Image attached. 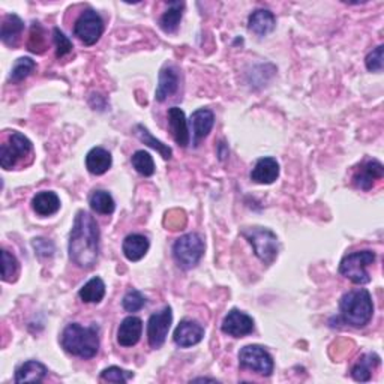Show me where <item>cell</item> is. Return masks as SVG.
I'll return each mask as SVG.
<instances>
[{
	"label": "cell",
	"instance_id": "cell-1",
	"mask_svg": "<svg viewBox=\"0 0 384 384\" xmlns=\"http://www.w3.org/2000/svg\"><path fill=\"white\" fill-rule=\"evenodd\" d=\"M99 227L95 218L78 210L69 234V259L80 269H92L99 257Z\"/></svg>",
	"mask_w": 384,
	"mask_h": 384
},
{
	"label": "cell",
	"instance_id": "cell-2",
	"mask_svg": "<svg viewBox=\"0 0 384 384\" xmlns=\"http://www.w3.org/2000/svg\"><path fill=\"white\" fill-rule=\"evenodd\" d=\"M62 349L81 359H92L99 351V331L96 326L83 327L78 323H71L60 336Z\"/></svg>",
	"mask_w": 384,
	"mask_h": 384
},
{
	"label": "cell",
	"instance_id": "cell-3",
	"mask_svg": "<svg viewBox=\"0 0 384 384\" xmlns=\"http://www.w3.org/2000/svg\"><path fill=\"white\" fill-rule=\"evenodd\" d=\"M344 323L360 329L367 326L374 315V304L368 290L358 288L345 293L340 302Z\"/></svg>",
	"mask_w": 384,
	"mask_h": 384
},
{
	"label": "cell",
	"instance_id": "cell-4",
	"mask_svg": "<svg viewBox=\"0 0 384 384\" xmlns=\"http://www.w3.org/2000/svg\"><path fill=\"white\" fill-rule=\"evenodd\" d=\"M242 236L252 246L254 254L264 263L272 264L277 260L279 254V242L277 234L270 232L269 228L263 227H252L245 228L242 232Z\"/></svg>",
	"mask_w": 384,
	"mask_h": 384
},
{
	"label": "cell",
	"instance_id": "cell-5",
	"mask_svg": "<svg viewBox=\"0 0 384 384\" xmlns=\"http://www.w3.org/2000/svg\"><path fill=\"white\" fill-rule=\"evenodd\" d=\"M377 255L372 251H358V252H351L349 255H345L340 264V273L350 279L353 284L358 286H365L369 284L371 277L368 268L371 264L376 261Z\"/></svg>",
	"mask_w": 384,
	"mask_h": 384
},
{
	"label": "cell",
	"instance_id": "cell-6",
	"mask_svg": "<svg viewBox=\"0 0 384 384\" xmlns=\"http://www.w3.org/2000/svg\"><path fill=\"white\" fill-rule=\"evenodd\" d=\"M204 255V241L197 233L179 237L173 245V257L184 270L194 269Z\"/></svg>",
	"mask_w": 384,
	"mask_h": 384
},
{
	"label": "cell",
	"instance_id": "cell-7",
	"mask_svg": "<svg viewBox=\"0 0 384 384\" xmlns=\"http://www.w3.org/2000/svg\"><path fill=\"white\" fill-rule=\"evenodd\" d=\"M32 150V141L21 132L14 131L8 137V140L0 146V166L5 170H12L17 162L30 155Z\"/></svg>",
	"mask_w": 384,
	"mask_h": 384
},
{
	"label": "cell",
	"instance_id": "cell-8",
	"mask_svg": "<svg viewBox=\"0 0 384 384\" xmlns=\"http://www.w3.org/2000/svg\"><path fill=\"white\" fill-rule=\"evenodd\" d=\"M239 365L241 368L251 369L264 377L272 376L273 368H275L272 356L268 350H264L261 345L243 347L239 353Z\"/></svg>",
	"mask_w": 384,
	"mask_h": 384
},
{
	"label": "cell",
	"instance_id": "cell-9",
	"mask_svg": "<svg viewBox=\"0 0 384 384\" xmlns=\"http://www.w3.org/2000/svg\"><path fill=\"white\" fill-rule=\"evenodd\" d=\"M104 33V21L94 9H86V11L78 17L74 26V35L85 45H94L99 41Z\"/></svg>",
	"mask_w": 384,
	"mask_h": 384
},
{
	"label": "cell",
	"instance_id": "cell-10",
	"mask_svg": "<svg viewBox=\"0 0 384 384\" xmlns=\"http://www.w3.org/2000/svg\"><path fill=\"white\" fill-rule=\"evenodd\" d=\"M173 323V311L166 306L159 313L150 315L148 322V340L152 349H161L167 340Z\"/></svg>",
	"mask_w": 384,
	"mask_h": 384
},
{
	"label": "cell",
	"instance_id": "cell-11",
	"mask_svg": "<svg viewBox=\"0 0 384 384\" xmlns=\"http://www.w3.org/2000/svg\"><path fill=\"white\" fill-rule=\"evenodd\" d=\"M221 331L225 335L233 338H243L252 333L254 331V320L248 314L242 313L239 309H232L224 318Z\"/></svg>",
	"mask_w": 384,
	"mask_h": 384
},
{
	"label": "cell",
	"instance_id": "cell-12",
	"mask_svg": "<svg viewBox=\"0 0 384 384\" xmlns=\"http://www.w3.org/2000/svg\"><path fill=\"white\" fill-rule=\"evenodd\" d=\"M203 338H204V327L200 323L194 322V320L185 318L182 320L179 326L176 327L173 340H175V342L179 347H182V349H188V347L197 345L198 342H201Z\"/></svg>",
	"mask_w": 384,
	"mask_h": 384
},
{
	"label": "cell",
	"instance_id": "cell-13",
	"mask_svg": "<svg viewBox=\"0 0 384 384\" xmlns=\"http://www.w3.org/2000/svg\"><path fill=\"white\" fill-rule=\"evenodd\" d=\"M384 176V167L383 164L377 159H372L365 162L363 166L356 171L353 177L354 185L362 191H369L374 188L378 180H381Z\"/></svg>",
	"mask_w": 384,
	"mask_h": 384
},
{
	"label": "cell",
	"instance_id": "cell-14",
	"mask_svg": "<svg viewBox=\"0 0 384 384\" xmlns=\"http://www.w3.org/2000/svg\"><path fill=\"white\" fill-rule=\"evenodd\" d=\"M279 177V164L275 158H260L251 171V180L260 185H270Z\"/></svg>",
	"mask_w": 384,
	"mask_h": 384
},
{
	"label": "cell",
	"instance_id": "cell-15",
	"mask_svg": "<svg viewBox=\"0 0 384 384\" xmlns=\"http://www.w3.org/2000/svg\"><path fill=\"white\" fill-rule=\"evenodd\" d=\"M143 333V322L139 317H126L117 329V342L122 347H134Z\"/></svg>",
	"mask_w": 384,
	"mask_h": 384
},
{
	"label": "cell",
	"instance_id": "cell-16",
	"mask_svg": "<svg viewBox=\"0 0 384 384\" xmlns=\"http://www.w3.org/2000/svg\"><path fill=\"white\" fill-rule=\"evenodd\" d=\"M168 126L173 139L180 148H188L189 144V131L185 113L179 107H171L168 110Z\"/></svg>",
	"mask_w": 384,
	"mask_h": 384
},
{
	"label": "cell",
	"instance_id": "cell-17",
	"mask_svg": "<svg viewBox=\"0 0 384 384\" xmlns=\"http://www.w3.org/2000/svg\"><path fill=\"white\" fill-rule=\"evenodd\" d=\"M215 123V116L207 108H200L191 116V126L192 134H194V144H198L200 140L206 139V137L212 131Z\"/></svg>",
	"mask_w": 384,
	"mask_h": 384
},
{
	"label": "cell",
	"instance_id": "cell-18",
	"mask_svg": "<svg viewBox=\"0 0 384 384\" xmlns=\"http://www.w3.org/2000/svg\"><path fill=\"white\" fill-rule=\"evenodd\" d=\"M277 18L268 9H257L250 15L248 29L257 36H266L275 30Z\"/></svg>",
	"mask_w": 384,
	"mask_h": 384
},
{
	"label": "cell",
	"instance_id": "cell-19",
	"mask_svg": "<svg viewBox=\"0 0 384 384\" xmlns=\"http://www.w3.org/2000/svg\"><path fill=\"white\" fill-rule=\"evenodd\" d=\"M32 209L36 215L40 216H51L59 212L60 209V198L56 192L53 191H42L38 192L32 198Z\"/></svg>",
	"mask_w": 384,
	"mask_h": 384
},
{
	"label": "cell",
	"instance_id": "cell-20",
	"mask_svg": "<svg viewBox=\"0 0 384 384\" xmlns=\"http://www.w3.org/2000/svg\"><path fill=\"white\" fill-rule=\"evenodd\" d=\"M112 153L103 148H94L86 155V168L90 175L101 176L112 168Z\"/></svg>",
	"mask_w": 384,
	"mask_h": 384
},
{
	"label": "cell",
	"instance_id": "cell-21",
	"mask_svg": "<svg viewBox=\"0 0 384 384\" xmlns=\"http://www.w3.org/2000/svg\"><path fill=\"white\" fill-rule=\"evenodd\" d=\"M179 89V76L175 68L166 67L159 72V83L155 92V98L159 103H164L167 98L175 95Z\"/></svg>",
	"mask_w": 384,
	"mask_h": 384
},
{
	"label": "cell",
	"instance_id": "cell-22",
	"mask_svg": "<svg viewBox=\"0 0 384 384\" xmlns=\"http://www.w3.org/2000/svg\"><path fill=\"white\" fill-rule=\"evenodd\" d=\"M149 239L143 234H130L125 237L122 251L130 261H140L149 251Z\"/></svg>",
	"mask_w": 384,
	"mask_h": 384
},
{
	"label": "cell",
	"instance_id": "cell-23",
	"mask_svg": "<svg viewBox=\"0 0 384 384\" xmlns=\"http://www.w3.org/2000/svg\"><path fill=\"white\" fill-rule=\"evenodd\" d=\"M23 30H24V23L21 18L15 14H8L3 18L0 38H2V42L6 44L8 47H17L18 41L21 38Z\"/></svg>",
	"mask_w": 384,
	"mask_h": 384
},
{
	"label": "cell",
	"instance_id": "cell-24",
	"mask_svg": "<svg viewBox=\"0 0 384 384\" xmlns=\"http://www.w3.org/2000/svg\"><path fill=\"white\" fill-rule=\"evenodd\" d=\"M49 374V369L45 365H42L38 360H29L24 362L20 368L15 371V383H41L45 376Z\"/></svg>",
	"mask_w": 384,
	"mask_h": 384
},
{
	"label": "cell",
	"instance_id": "cell-25",
	"mask_svg": "<svg viewBox=\"0 0 384 384\" xmlns=\"http://www.w3.org/2000/svg\"><path fill=\"white\" fill-rule=\"evenodd\" d=\"M380 363H381V359H380V356L377 353L363 354L362 358L358 360V363H356L353 367L351 377L356 381L367 383V381L371 380L374 369H376Z\"/></svg>",
	"mask_w": 384,
	"mask_h": 384
},
{
	"label": "cell",
	"instance_id": "cell-26",
	"mask_svg": "<svg viewBox=\"0 0 384 384\" xmlns=\"http://www.w3.org/2000/svg\"><path fill=\"white\" fill-rule=\"evenodd\" d=\"M78 296L81 300L86 302V304H99V302L105 296L104 281L99 277H95L90 281H87L86 284L81 287Z\"/></svg>",
	"mask_w": 384,
	"mask_h": 384
},
{
	"label": "cell",
	"instance_id": "cell-27",
	"mask_svg": "<svg viewBox=\"0 0 384 384\" xmlns=\"http://www.w3.org/2000/svg\"><path fill=\"white\" fill-rule=\"evenodd\" d=\"M185 3L182 2H171L168 3V9L162 14L159 18L161 29L166 33H175L182 20V9H184Z\"/></svg>",
	"mask_w": 384,
	"mask_h": 384
},
{
	"label": "cell",
	"instance_id": "cell-28",
	"mask_svg": "<svg viewBox=\"0 0 384 384\" xmlns=\"http://www.w3.org/2000/svg\"><path fill=\"white\" fill-rule=\"evenodd\" d=\"M89 204H90V209L99 215H112L116 209V203L112 194H108L107 191H103V189H98L92 195H90Z\"/></svg>",
	"mask_w": 384,
	"mask_h": 384
},
{
	"label": "cell",
	"instance_id": "cell-29",
	"mask_svg": "<svg viewBox=\"0 0 384 384\" xmlns=\"http://www.w3.org/2000/svg\"><path fill=\"white\" fill-rule=\"evenodd\" d=\"M135 134H137V137H139V140H140L141 143L148 144L149 148H152V149L157 150L164 159H171V157H173V150H171V148H168L167 144H164L162 141H159V140L155 139V137L149 132L148 128L143 126V125H137V126H135Z\"/></svg>",
	"mask_w": 384,
	"mask_h": 384
},
{
	"label": "cell",
	"instance_id": "cell-30",
	"mask_svg": "<svg viewBox=\"0 0 384 384\" xmlns=\"http://www.w3.org/2000/svg\"><path fill=\"white\" fill-rule=\"evenodd\" d=\"M35 68H36L35 60H32L30 58H20L15 62L11 74H9V81L14 85L21 83V81H24L32 74Z\"/></svg>",
	"mask_w": 384,
	"mask_h": 384
},
{
	"label": "cell",
	"instance_id": "cell-31",
	"mask_svg": "<svg viewBox=\"0 0 384 384\" xmlns=\"http://www.w3.org/2000/svg\"><path fill=\"white\" fill-rule=\"evenodd\" d=\"M131 162H132V167L135 168V171L140 173L141 176H144V177L153 176L155 162H153V158L150 157V153L144 152V150H137L132 155Z\"/></svg>",
	"mask_w": 384,
	"mask_h": 384
},
{
	"label": "cell",
	"instance_id": "cell-32",
	"mask_svg": "<svg viewBox=\"0 0 384 384\" xmlns=\"http://www.w3.org/2000/svg\"><path fill=\"white\" fill-rule=\"evenodd\" d=\"M27 50L35 54H42L47 50V41H45V32L40 23H33L30 27V36L27 41Z\"/></svg>",
	"mask_w": 384,
	"mask_h": 384
},
{
	"label": "cell",
	"instance_id": "cell-33",
	"mask_svg": "<svg viewBox=\"0 0 384 384\" xmlns=\"http://www.w3.org/2000/svg\"><path fill=\"white\" fill-rule=\"evenodd\" d=\"M2 279L5 282H12L18 277V270H20V263L15 259V255L9 251H2Z\"/></svg>",
	"mask_w": 384,
	"mask_h": 384
},
{
	"label": "cell",
	"instance_id": "cell-34",
	"mask_svg": "<svg viewBox=\"0 0 384 384\" xmlns=\"http://www.w3.org/2000/svg\"><path fill=\"white\" fill-rule=\"evenodd\" d=\"M53 41H54V45H56L58 59L65 58L67 54H69L72 51V49H74V45H72L71 40L59 29V27H54L53 29Z\"/></svg>",
	"mask_w": 384,
	"mask_h": 384
},
{
	"label": "cell",
	"instance_id": "cell-35",
	"mask_svg": "<svg viewBox=\"0 0 384 384\" xmlns=\"http://www.w3.org/2000/svg\"><path fill=\"white\" fill-rule=\"evenodd\" d=\"M144 305H146V297L139 290L128 291L122 300V306L125 311H128V313H137V311L143 309Z\"/></svg>",
	"mask_w": 384,
	"mask_h": 384
},
{
	"label": "cell",
	"instance_id": "cell-36",
	"mask_svg": "<svg viewBox=\"0 0 384 384\" xmlns=\"http://www.w3.org/2000/svg\"><path fill=\"white\" fill-rule=\"evenodd\" d=\"M134 377V374L130 371H125L119 367H110L101 372V380L110 381V383H126L128 380H131Z\"/></svg>",
	"mask_w": 384,
	"mask_h": 384
},
{
	"label": "cell",
	"instance_id": "cell-37",
	"mask_svg": "<svg viewBox=\"0 0 384 384\" xmlns=\"http://www.w3.org/2000/svg\"><path fill=\"white\" fill-rule=\"evenodd\" d=\"M383 45H378L376 50H372L367 59H365V63H367V68L371 72H381L383 71Z\"/></svg>",
	"mask_w": 384,
	"mask_h": 384
},
{
	"label": "cell",
	"instance_id": "cell-38",
	"mask_svg": "<svg viewBox=\"0 0 384 384\" xmlns=\"http://www.w3.org/2000/svg\"><path fill=\"white\" fill-rule=\"evenodd\" d=\"M32 246L40 257H53V254H54L53 242H50L47 239H42V237H38V239H33Z\"/></svg>",
	"mask_w": 384,
	"mask_h": 384
},
{
	"label": "cell",
	"instance_id": "cell-39",
	"mask_svg": "<svg viewBox=\"0 0 384 384\" xmlns=\"http://www.w3.org/2000/svg\"><path fill=\"white\" fill-rule=\"evenodd\" d=\"M186 224V216L184 210H177V216H173V212L167 213L166 219V225L170 228V230H182Z\"/></svg>",
	"mask_w": 384,
	"mask_h": 384
}]
</instances>
